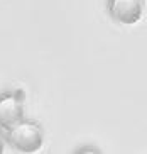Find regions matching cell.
Listing matches in <instances>:
<instances>
[{"label":"cell","instance_id":"cell-1","mask_svg":"<svg viewBox=\"0 0 147 154\" xmlns=\"http://www.w3.org/2000/svg\"><path fill=\"white\" fill-rule=\"evenodd\" d=\"M7 132H9V142L12 144V147L20 152H37L44 142L42 129L31 120L22 119Z\"/></svg>","mask_w":147,"mask_h":154},{"label":"cell","instance_id":"cell-2","mask_svg":"<svg viewBox=\"0 0 147 154\" xmlns=\"http://www.w3.org/2000/svg\"><path fill=\"white\" fill-rule=\"evenodd\" d=\"M108 10L112 19L124 26L137 24L144 14L142 0H108Z\"/></svg>","mask_w":147,"mask_h":154},{"label":"cell","instance_id":"cell-3","mask_svg":"<svg viewBox=\"0 0 147 154\" xmlns=\"http://www.w3.org/2000/svg\"><path fill=\"white\" fill-rule=\"evenodd\" d=\"M24 119V109L20 98L15 95L0 97V131H10Z\"/></svg>","mask_w":147,"mask_h":154},{"label":"cell","instance_id":"cell-4","mask_svg":"<svg viewBox=\"0 0 147 154\" xmlns=\"http://www.w3.org/2000/svg\"><path fill=\"white\" fill-rule=\"evenodd\" d=\"M4 147H5V139L2 136V132H0V154L4 152Z\"/></svg>","mask_w":147,"mask_h":154}]
</instances>
